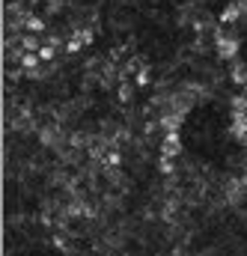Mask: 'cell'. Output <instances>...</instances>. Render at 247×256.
Here are the masks:
<instances>
[{
    "label": "cell",
    "instance_id": "2e32d148",
    "mask_svg": "<svg viewBox=\"0 0 247 256\" xmlns=\"http://www.w3.org/2000/svg\"><path fill=\"white\" fill-rule=\"evenodd\" d=\"M238 140H242V143H244V146H247V131H244V134H242V137H238Z\"/></svg>",
    "mask_w": 247,
    "mask_h": 256
},
{
    "label": "cell",
    "instance_id": "8992f818",
    "mask_svg": "<svg viewBox=\"0 0 247 256\" xmlns=\"http://www.w3.org/2000/svg\"><path fill=\"white\" fill-rule=\"evenodd\" d=\"M182 122V114H176V110H164V116H161V126L167 128V131H176Z\"/></svg>",
    "mask_w": 247,
    "mask_h": 256
},
{
    "label": "cell",
    "instance_id": "7a4b0ae2",
    "mask_svg": "<svg viewBox=\"0 0 247 256\" xmlns=\"http://www.w3.org/2000/svg\"><path fill=\"white\" fill-rule=\"evenodd\" d=\"M179 152H182L179 134H176V131H167V137H164V143H161V155H167V158H176Z\"/></svg>",
    "mask_w": 247,
    "mask_h": 256
},
{
    "label": "cell",
    "instance_id": "e0dca14e",
    "mask_svg": "<svg viewBox=\"0 0 247 256\" xmlns=\"http://www.w3.org/2000/svg\"><path fill=\"white\" fill-rule=\"evenodd\" d=\"M244 90H247V84H244Z\"/></svg>",
    "mask_w": 247,
    "mask_h": 256
},
{
    "label": "cell",
    "instance_id": "4fadbf2b",
    "mask_svg": "<svg viewBox=\"0 0 247 256\" xmlns=\"http://www.w3.org/2000/svg\"><path fill=\"white\" fill-rule=\"evenodd\" d=\"M146 80H149V68H146V66H143V68H140V72H137V84H146Z\"/></svg>",
    "mask_w": 247,
    "mask_h": 256
},
{
    "label": "cell",
    "instance_id": "9a60e30c",
    "mask_svg": "<svg viewBox=\"0 0 247 256\" xmlns=\"http://www.w3.org/2000/svg\"><path fill=\"white\" fill-rule=\"evenodd\" d=\"M238 6H242V12L247 15V0H238Z\"/></svg>",
    "mask_w": 247,
    "mask_h": 256
},
{
    "label": "cell",
    "instance_id": "30bf717a",
    "mask_svg": "<svg viewBox=\"0 0 247 256\" xmlns=\"http://www.w3.org/2000/svg\"><path fill=\"white\" fill-rule=\"evenodd\" d=\"M232 80H236V84H247V68L244 66H232Z\"/></svg>",
    "mask_w": 247,
    "mask_h": 256
},
{
    "label": "cell",
    "instance_id": "277c9868",
    "mask_svg": "<svg viewBox=\"0 0 247 256\" xmlns=\"http://www.w3.org/2000/svg\"><path fill=\"white\" fill-rule=\"evenodd\" d=\"M39 140H42L45 146H60L62 143V131L57 126L54 128H42V131H39Z\"/></svg>",
    "mask_w": 247,
    "mask_h": 256
},
{
    "label": "cell",
    "instance_id": "6da1fadb",
    "mask_svg": "<svg viewBox=\"0 0 247 256\" xmlns=\"http://www.w3.org/2000/svg\"><path fill=\"white\" fill-rule=\"evenodd\" d=\"M236 51H238V42H236V36H230V33H220V30H218V54H220V57H236Z\"/></svg>",
    "mask_w": 247,
    "mask_h": 256
},
{
    "label": "cell",
    "instance_id": "8fae6325",
    "mask_svg": "<svg viewBox=\"0 0 247 256\" xmlns=\"http://www.w3.org/2000/svg\"><path fill=\"white\" fill-rule=\"evenodd\" d=\"M120 98H122V102H131V98H134V86H131L128 80L120 84Z\"/></svg>",
    "mask_w": 247,
    "mask_h": 256
},
{
    "label": "cell",
    "instance_id": "9c48e42d",
    "mask_svg": "<svg viewBox=\"0 0 247 256\" xmlns=\"http://www.w3.org/2000/svg\"><path fill=\"white\" fill-rule=\"evenodd\" d=\"M57 51H60V48H54V45H51V42H45V45H42V48H39V57H42V63H51V60H54V54H57Z\"/></svg>",
    "mask_w": 247,
    "mask_h": 256
},
{
    "label": "cell",
    "instance_id": "3957f363",
    "mask_svg": "<svg viewBox=\"0 0 247 256\" xmlns=\"http://www.w3.org/2000/svg\"><path fill=\"white\" fill-rule=\"evenodd\" d=\"M90 42H92V30H74V33L68 36L66 48H68V51H78V48H84V45H90Z\"/></svg>",
    "mask_w": 247,
    "mask_h": 256
},
{
    "label": "cell",
    "instance_id": "7c38bea8",
    "mask_svg": "<svg viewBox=\"0 0 247 256\" xmlns=\"http://www.w3.org/2000/svg\"><path fill=\"white\" fill-rule=\"evenodd\" d=\"M140 68H143V63H140V57H131V60L125 63V72H128V74H137Z\"/></svg>",
    "mask_w": 247,
    "mask_h": 256
},
{
    "label": "cell",
    "instance_id": "5bb4252c",
    "mask_svg": "<svg viewBox=\"0 0 247 256\" xmlns=\"http://www.w3.org/2000/svg\"><path fill=\"white\" fill-rule=\"evenodd\" d=\"M62 9V0H48V12H60Z\"/></svg>",
    "mask_w": 247,
    "mask_h": 256
},
{
    "label": "cell",
    "instance_id": "52a82bcc",
    "mask_svg": "<svg viewBox=\"0 0 247 256\" xmlns=\"http://www.w3.org/2000/svg\"><path fill=\"white\" fill-rule=\"evenodd\" d=\"M242 15H244L242 6H238V3H230V6L224 9V18H220V21H224V24H232V21H238Z\"/></svg>",
    "mask_w": 247,
    "mask_h": 256
},
{
    "label": "cell",
    "instance_id": "5b68a950",
    "mask_svg": "<svg viewBox=\"0 0 247 256\" xmlns=\"http://www.w3.org/2000/svg\"><path fill=\"white\" fill-rule=\"evenodd\" d=\"M18 48H21V51H36V54H39L42 42H39L36 33H24V36H18Z\"/></svg>",
    "mask_w": 247,
    "mask_h": 256
},
{
    "label": "cell",
    "instance_id": "ba28073f",
    "mask_svg": "<svg viewBox=\"0 0 247 256\" xmlns=\"http://www.w3.org/2000/svg\"><path fill=\"white\" fill-rule=\"evenodd\" d=\"M24 27H27V30H30V33H42V30H45V21H42V18H36V15H30V12H27V15H24Z\"/></svg>",
    "mask_w": 247,
    "mask_h": 256
}]
</instances>
